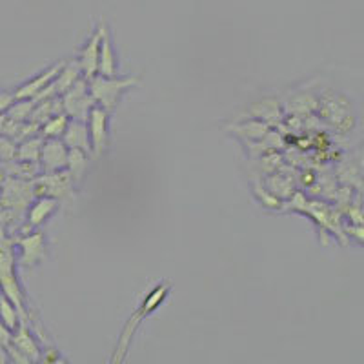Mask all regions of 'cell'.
I'll return each instance as SVG.
<instances>
[{"instance_id": "18", "label": "cell", "mask_w": 364, "mask_h": 364, "mask_svg": "<svg viewBox=\"0 0 364 364\" xmlns=\"http://www.w3.org/2000/svg\"><path fill=\"white\" fill-rule=\"evenodd\" d=\"M33 106L35 102H31V100H15L11 108L8 109V117L15 122H21V120L29 119V115L33 112Z\"/></svg>"}, {"instance_id": "2", "label": "cell", "mask_w": 364, "mask_h": 364, "mask_svg": "<svg viewBox=\"0 0 364 364\" xmlns=\"http://www.w3.org/2000/svg\"><path fill=\"white\" fill-rule=\"evenodd\" d=\"M90 80V95L91 99L102 104L106 112L113 109L119 102L120 95L129 86H135L136 79H113V77H91Z\"/></svg>"}, {"instance_id": "22", "label": "cell", "mask_w": 364, "mask_h": 364, "mask_svg": "<svg viewBox=\"0 0 364 364\" xmlns=\"http://www.w3.org/2000/svg\"><path fill=\"white\" fill-rule=\"evenodd\" d=\"M13 102H15V97L11 93H0V113L8 112Z\"/></svg>"}, {"instance_id": "8", "label": "cell", "mask_w": 364, "mask_h": 364, "mask_svg": "<svg viewBox=\"0 0 364 364\" xmlns=\"http://www.w3.org/2000/svg\"><path fill=\"white\" fill-rule=\"evenodd\" d=\"M64 144L71 149H82L84 154H90L91 144L87 141V126L82 120H75V122H68L66 129H64Z\"/></svg>"}, {"instance_id": "13", "label": "cell", "mask_w": 364, "mask_h": 364, "mask_svg": "<svg viewBox=\"0 0 364 364\" xmlns=\"http://www.w3.org/2000/svg\"><path fill=\"white\" fill-rule=\"evenodd\" d=\"M57 208V200L55 199H41L37 204H35L31 210H29V223L31 226H41L48 217L51 215Z\"/></svg>"}, {"instance_id": "7", "label": "cell", "mask_w": 364, "mask_h": 364, "mask_svg": "<svg viewBox=\"0 0 364 364\" xmlns=\"http://www.w3.org/2000/svg\"><path fill=\"white\" fill-rule=\"evenodd\" d=\"M46 171H58L63 170L64 166L68 164V151L66 144L58 142L57 139H48L46 142H42L41 149V159Z\"/></svg>"}, {"instance_id": "16", "label": "cell", "mask_w": 364, "mask_h": 364, "mask_svg": "<svg viewBox=\"0 0 364 364\" xmlns=\"http://www.w3.org/2000/svg\"><path fill=\"white\" fill-rule=\"evenodd\" d=\"M68 126V117L64 113L60 115H53L51 119H48L44 122V128H42V133H44L48 139H57L64 133Z\"/></svg>"}, {"instance_id": "4", "label": "cell", "mask_w": 364, "mask_h": 364, "mask_svg": "<svg viewBox=\"0 0 364 364\" xmlns=\"http://www.w3.org/2000/svg\"><path fill=\"white\" fill-rule=\"evenodd\" d=\"M91 102H93V99L87 95V84L82 82V80H77L64 93L63 109L68 115L75 117V119H86L87 112L91 108Z\"/></svg>"}, {"instance_id": "9", "label": "cell", "mask_w": 364, "mask_h": 364, "mask_svg": "<svg viewBox=\"0 0 364 364\" xmlns=\"http://www.w3.org/2000/svg\"><path fill=\"white\" fill-rule=\"evenodd\" d=\"M115 53H113L112 41H109L108 29L104 26L102 31V41H100V50H99V66H97V73L100 77H115Z\"/></svg>"}, {"instance_id": "19", "label": "cell", "mask_w": 364, "mask_h": 364, "mask_svg": "<svg viewBox=\"0 0 364 364\" xmlns=\"http://www.w3.org/2000/svg\"><path fill=\"white\" fill-rule=\"evenodd\" d=\"M66 166H70L73 177L79 178L82 175L84 168H86V154H84L82 149H71L70 154H68Z\"/></svg>"}, {"instance_id": "11", "label": "cell", "mask_w": 364, "mask_h": 364, "mask_svg": "<svg viewBox=\"0 0 364 364\" xmlns=\"http://www.w3.org/2000/svg\"><path fill=\"white\" fill-rule=\"evenodd\" d=\"M79 75H80L79 63L70 64V66L64 64L63 70L58 71V75L53 79V82H51L53 84L55 95H64V93H66V91L77 82V80H79Z\"/></svg>"}, {"instance_id": "14", "label": "cell", "mask_w": 364, "mask_h": 364, "mask_svg": "<svg viewBox=\"0 0 364 364\" xmlns=\"http://www.w3.org/2000/svg\"><path fill=\"white\" fill-rule=\"evenodd\" d=\"M0 323L4 324L9 331L17 330L18 326L17 306L4 294H0Z\"/></svg>"}, {"instance_id": "5", "label": "cell", "mask_w": 364, "mask_h": 364, "mask_svg": "<svg viewBox=\"0 0 364 364\" xmlns=\"http://www.w3.org/2000/svg\"><path fill=\"white\" fill-rule=\"evenodd\" d=\"M64 60H60V63L53 64V66L50 68V70L42 71L41 75H37L33 80H29V82H26L24 86L18 87L15 93H13V97H15V100H33L35 97L41 93L44 87L50 86L51 82H53V79L58 75V71L63 70L64 66Z\"/></svg>"}, {"instance_id": "3", "label": "cell", "mask_w": 364, "mask_h": 364, "mask_svg": "<svg viewBox=\"0 0 364 364\" xmlns=\"http://www.w3.org/2000/svg\"><path fill=\"white\" fill-rule=\"evenodd\" d=\"M86 119L90 120L91 151L93 157H99L108 144V112L99 106H91Z\"/></svg>"}, {"instance_id": "6", "label": "cell", "mask_w": 364, "mask_h": 364, "mask_svg": "<svg viewBox=\"0 0 364 364\" xmlns=\"http://www.w3.org/2000/svg\"><path fill=\"white\" fill-rule=\"evenodd\" d=\"M104 26L106 24H100L95 33L91 35L90 42L84 46L80 58L77 60V63H79L80 71L86 75V79H91V77H95L97 75V66H99V50H100V41H102Z\"/></svg>"}, {"instance_id": "17", "label": "cell", "mask_w": 364, "mask_h": 364, "mask_svg": "<svg viewBox=\"0 0 364 364\" xmlns=\"http://www.w3.org/2000/svg\"><path fill=\"white\" fill-rule=\"evenodd\" d=\"M41 139H31V141L24 142V144L18 148V159L26 162H37L41 159V149H42Z\"/></svg>"}, {"instance_id": "21", "label": "cell", "mask_w": 364, "mask_h": 364, "mask_svg": "<svg viewBox=\"0 0 364 364\" xmlns=\"http://www.w3.org/2000/svg\"><path fill=\"white\" fill-rule=\"evenodd\" d=\"M0 155L4 159H11L15 155V148L8 139H0Z\"/></svg>"}, {"instance_id": "20", "label": "cell", "mask_w": 364, "mask_h": 364, "mask_svg": "<svg viewBox=\"0 0 364 364\" xmlns=\"http://www.w3.org/2000/svg\"><path fill=\"white\" fill-rule=\"evenodd\" d=\"M11 343V336H9V330L0 323V363H4V350L8 348V344Z\"/></svg>"}, {"instance_id": "10", "label": "cell", "mask_w": 364, "mask_h": 364, "mask_svg": "<svg viewBox=\"0 0 364 364\" xmlns=\"http://www.w3.org/2000/svg\"><path fill=\"white\" fill-rule=\"evenodd\" d=\"M70 188V177L66 173H53L37 182V193L50 195L51 199H58Z\"/></svg>"}, {"instance_id": "1", "label": "cell", "mask_w": 364, "mask_h": 364, "mask_svg": "<svg viewBox=\"0 0 364 364\" xmlns=\"http://www.w3.org/2000/svg\"><path fill=\"white\" fill-rule=\"evenodd\" d=\"M168 291H170V284H168V282H164V284H159L157 288H155V290L144 299V302L141 304V308H139L135 314H132V318H129L128 324H126L124 331H122V336H120V339H119V344H117V350H115V353H113L112 363H122V360H124L126 353H128L129 343H132V337H133V333L136 331V328L141 326V323L144 321L146 317H148L149 314H154V311L161 306L162 302H164L166 295H168Z\"/></svg>"}, {"instance_id": "12", "label": "cell", "mask_w": 364, "mask_h": 364, "mask_svg": "<svg viewBox=\"0 0 364 364\" xmlns=\"http://www.w3.org/2000/svg\"><path fill=\"white\" fill-rule=\"evenodd\" d=\"M11 343L15 344V348H17L18 352L22 353V355L26 357V359H31V360H37L38 357H41V352H38L37 348V343H35L33 339H31V336H29L28 328L22 324L21 328H18L17 336L13 337Z\"/></svg>"}, {"instance_id": "15", "label": "cell", "mask_w": 364, "mask_h": 364, "mask_svg": "<svg viewBox=\"0 0 364 364\" xmlns=\"http://www.w3.org/2000/svg\"><path fill=\"white\" fill-rule=\"evenodd\" d=\"M42 239L44 237L41 233L31 237H26V239L21 240L22 248H24V262L26 264H33L37 259L42 257Z\"/></svg>"}]
</instances>
